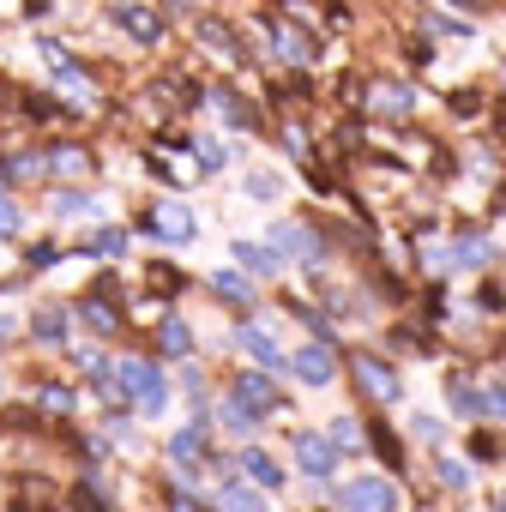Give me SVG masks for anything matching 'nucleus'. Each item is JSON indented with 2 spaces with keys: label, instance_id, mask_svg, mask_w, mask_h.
<instances>
[{
  "label": "nucleus",
  "instance_id": "f257e3e1",
  "mask_svg": "<svg viewBox=\"0 0 506 512\" xmlns=\"http://www.w3.org/2000/svg\"><path fill=\"white\" fill-rule=\"evenodd\" d=\"M115 374H121V392H127V398H139V404H145L151 416L163 410V398H169V386H163V368H157V362H145V356H133V362H121Z\"/></svg>",
  "mask_w": 506,
  "mask_h": 512
},
{
  "label": "nucleus",
  "instance_id": "f03ea898",
  "mask_svg": "<svg viewBox=\"0 0 506 512\" xmlns=\"http://www.w3.org/2000/svg\"><path fill=\"white\" fill-rule=\"evenodd\" d=\"M398 506V488L386 476H356L338 488V512H392Z\"/></svg>",
  "mask_w": 506,
  "mask_h": 512
},
{
  "label": "nucleus",
  "instance_id": "7ed1b4c3",
  "mask_svg": "<svg viewBox=\"0 0 506 512\" xmlns=\"http://www.w3.org/2000/svg\"><path fill=\"white\" fill-rule=\"evenodd\" d=\"M193 229H199V223H193V211H187L181 199H157V205H151V235H157V241L181 247V241H193Z\"/></svg>",
  "mask_w": 506,
  "mask_h": 512
},
{
  "label": "nucleus",
  "instance_id": "20e7f679",
  "mask_svg": "<svg viewBox=\"0 0 506 512\" xmlns=\"http://www.w3.org/2000/svg\"><path fill=\"white\" fill-rule=\"evenodd\" d=\"M290 368H296L302 386H332V374H338V362H332L326 344H302V350L290 356Z\"/></svg>",
  "mask_w": 506,
  "mask_h": 512
},
{
  "label": "nucleus",
  "instance_id": "39448f33",
  "mask_svg": "<svg viewBox=\"0 0 506 512\" xmlns=\"http://www.w3.org/2000/svg\"><path fill=\"white\" fill-rule=\"evenodd\" d=\"M356 380H362V392H368V398H380V404H398V392H404V386H398V374H392L380 356H356Z\"/></svg>",
  "mask_w": 506,
  "mask_h": 512
},
{
  "label": "nucleus",
  "instance_id": "423d86ee",
  "mask_svg": "<svg viewBox=\"0 0 506 512\" xmlns=\"http://www.w3.org/2000/svg\"><path fill=\"white\" fill-rule=\"evenodd\" d=\"M332 464H338L332 440H320V434H296V470H302V476L326 482V476H332Z\"/></svg>",
  "mask_w": 506,
  "mask_h": 512
},
{
  "label": "nucleus",
  "instance_id": "0eeeda50",
  "mask_svg": "<svg viewBox=\"0 0 506 512\" xmlns=\"http://www.w3.org/2000/svg\"><path fill=\"white\" fill-rule=\"evenodd\" d=\"M272 247L278 253H302V260H320V235L308 223H272Z\"/></svg>",
  "mask_w": 506,
  "mask_h": 512
},
{
  "label": "nucleus",
  "instance_id": "6e6552de",
  "mask_svg": "<svg viewBox=\"0 0 506 512\" xmlns=\"http://www.w3.org/2000/svg\"><path fill=\"white\" fill-rule=\"evenodd\" d=\"M235 398H241L247 410H260V416L278 410V386H272L266 374H241V380H235Z\"/></svg>",
  "mask_w": 506,
  "mask_h": 512
},
{
  "label": "nucleus",
  "instance_id": "1a4fd4ad",
  "mask_svg": "<svg viewBox=\"0 0 506 512\" xmlns=\"http://www.w3.org/2000/svg\"><path fill=\"white\" fill-rule=\"evenodd\" d=\"M115 25H127L139 43H157V37H163V19H157V13H145V7H127V0L115 7Z\"/></svg>",
  "mask_w": 506,
  "mask_h": 512
},
{
  "label": "nucleus",
  "instance_id": "9d476101",
  "mask_svg": "<svg viewBox=\"0 0 506 512\" xmlns=\"http://www.w3.org/2000/svg\"><path fill=\"white\" fill-rule=\"evenodd\" d=\"M235 338H241V350H247L253 362H284V356H278V338H272V320H266V326H241Z\"/></svg>",
  "mask_w": 506,
  "mask_h": 512
},
{
  "label": "nucleus",
  "instance_id": "9b49d317",
  "mask_svg": "<svg viewBox=\"0 0 506 512\" xmlns=\"http://www.w3.org/2000/svg\"><path fill=\"white\" fill-rule=\"evenodd\" d=\"M241 470H247L253 482H260V488H278V482H284V470H278V458H266L260 446H247V452H241Z\"/></svg>",
  "mask_w": 506,
  "mask_h": 512
},
{
  "label": "nucleus",
  "instance_id": "f8f14e48",
  "mask_svg": "<svg viewBox=\"0 0 506 512\" xmlns=\"http://www.w3.org/2000/svg\"><path fill=\"white\" fill-rule=\"evenodd\" d=\"M31 332H37V344H67V308H43L37 320H31Z\"/></svg>",
  "mask_w": 506,
  "mask_h": 512
},
{
  "label": "nucleus",
  "instance_id": "ddd939ff",
  "mask_svg": "<svg viewBox=\"0 0 506 512\" xmlns=\"http://www.w3.org/2000/svg\"><path fill=\"white\" fill-rule=\"evenodd\" d=\"M217 512H266V500L253 494V488H241V482H223V494H217Z\"/></svg>",
  "mask_w": 506,
  "mask_h": 512
},
{
  "label": "nucleus",
  "instance_id": "4468645a",
  "mask_svg": "<svg viewBox=\"0 0 506 512\" xmlns=\"http://www.w3.org/2000/svg\"><path fill=\"white\" fill-rule=\"evenodd\" d=\"M211 290H217L223 302H235V308H247V302H253V284H247L241 272H211Z\"/></svg>",
  "mask_w": 506,
  "mask_h": 512
},
{
  "label": "nucleus",
  "instance_id": "2eb2a0df",
  "mask_svg": "<svg viewBox=\"0 0 506 512\" xmlns=\"http://www.w3.org/2000/svg\"><path fill=\"white\" fill-rule=\"evenodd\" d=\"M223 428L241 434V440H253V428H260V410H247L241 398H229V404H223Z\"/></svg>",
  "mask_w": 506,
  "mask_h": 512
},
{
  "label": "nucleus",
  "instance_id": "dca6fc26",
  "mask_svg": "<svg viewBox=\"0 0 506 512\" xmlns=\"http://www.w3.org/2000/svg\"><path fill=\"white\" fill-rule=\"evenodd\" d=\"M235 260H241L247 272H260V278H278V253H266V247H247V241H235Z\"/></svg>",
  "mask_w": 506,
  "mask_h": 512
},
{
  "label": "nucleus",
  "instance_id": "f3484780",
  "mask_svg": "<svg viewBox=\"0 0 506 512\" xmlns=\"http://www.w3.org/2000/svg\"><path fill=\"white\" fill-rule=\"evenodd\" d=\"M410 103H416L410 85H380L374 91V109H386V115H410Z\"/></svg>",
  "mask_w": 506,
  "mask_h": 512
},
{
  "label": "nucleus",
  "instance_id": "a211bd4d",
  "mask_svg": "<svg viewBox=\"0 0 506 512\" xmlns=\"http://www.w3.org/2000/svg\"><path fill=\"white\" fill-rule=\"evenodd\" d=\"M79 314H85V326H91V332H97V338H109V332H115V326H121V314H115V308H109V302H85V308H79Z\"/></svg>",
  "mask_w": 506,
  "mask_h": 512
},
{
  "label": "nucleus",
  "instance_id": "6ab92c4d",
  "mask_svg": "<svg viewBox=\"0 0 506 512\" xmlns=\"http://www.w3.org/2000/svg\"><path fill=\"white\" fill-rule=\"evenodd\" d=\"M362 422L356 416H332V446H344V452H362Z\"/></svg>",
  "mask_w": 506,
  "mask_h": 512
},
{
  "label": "nucleus",
  "instance_id": "aec40b11",
  "mask_svg": "<svg viewBox=\"0 0 506 512\" xmlns=\"http://www.w3.org/2000/svg\"><path fill=\"white\" fill-rule=\"evenodd\" d=\"M169 452H175L181 464H187V458H205V422H199V428H181V434L169 440Z\"/></svg>",
  "mask_w": 506,
  "mask_h": 512
},
{
  "label": "nucleus",
  "instance_id": "412c9836",
  "mask_svg": "<svg viewBox=\"0 0 506 512\" xmlns=\"http://www.w3.org/2000/svg\"><path fill=\"white\" fill-rule=\"evenodd\" d=\"M272 37H278V55L284 61H314V43L302 31H272Z\"/></svg>",
  "mask_w": 506,
  "mask_h": 512
},
{
  "label": "nucleus",
  "instance_id": "4be33fe9",
  "mask_svg": "<svg viewBox=\"0 0 506 512\" xmlns=\"http://www.w3.org/2000/svg\"><path fill=\"white\" fill-rule=\"evenodd\" d=\"M49 169H55V175H85V169H91V157H85L79 145H61V151L49 157Z\"/></svg>",
  "mask_w": 506,
  "mask_h": 512
},
{
  "label": "nucleus",
  "instance_id": "5701e85b",
  "mask_svg": "<svg viewBox=\"0 0 506 512\" xmlns=\"http://www.w3.org/2000/svg\"><path fill=\"white\" fill-rule=\"evenodd\" d=\"M157 344H163L169 356H187V350H193V332H187L181 320H163V332H157Z\"/></svg>",
  "mask_w": 506,
  "mask_h": 512
},
{
  "label": "nucleus",
  "instance_id": "b1692460",
  "mask_svg": "<svg viewBox=\"0 0 506 512\" xmlns=\"http://www.w3.org/2000/svg\"><path fill=\"white\" fill-rule=\"evenodd\" d=\"M91 253H97V260H121V253H127V235H121V229H97V235H91Z\"/></svg>",
  "mask_w": 506,
  "mask_h": 512
},
{
  "label": "nucleus",
  "instance_id": "393cba45",
  "mask_svg": "<svg viewBox=\"0 0 506 512\" xmlns=\"http://www.w3.org/2000/svg\"><path fill=\"white\" fill-rule=\"evenodd\" d=\"M458 260H464V266H494V241H482V235H464Z\"/></svg>",
  "mask_w": 506,
  "mask_h": 512
},
{
  "label": "nucleus",
  "instance_id": "a878e982",
  "mask_svg": "<svg viewBox=\"0 0 506 512\" xmlns=\"http://www.w3.org/2000/svg\"><path fill=\"white\" fill-rule=\"evenodd\" d=\"M49 211L79 217V211H97V199H91V193H55V199H49Z\"/></svg>",
  "mask_w": 506,
  "mask_h": 512
},
{
  "label": "nucleus",
  "instance_id": "bb28decb",
  "mask_svg": "<svg viewBox=\"0 0 506 512\" xmlns=\"http://www.w3.org/2000/svg\"><path fill=\"white\" fill-rule=\"evenodd\" d=\"M199 37H205V49H211V55H235V43H229V31H223V25H211V19H205V25H199Z\"/></svg>",
  "mask_w": 506,
  "mask_h": 512
},
{
  "label": "nucleus",
  "instance_id": "cd10ccee",
  "mask_svg": "<svg viewBox=\"0 0 506 512\" xmlns=\"http://www.w3.org/2000/svg\"><path fill=\"white\" fill-rule=\"evenodd\" d=\"M247 199H278V175H272V169L247 175Z\"/></svg>",
  "mask_w": 506,
  "mask_h": 512
},
{
  "label": "nucleus",
  "instance_id": "c85d7f7f",
  "mask_svg": "<svg viewBox=\"0 0 506 512\" xmlns=\"http://www.w3.org/2000/svg\"><path fill=\"white\" fill-rule=\"evenodd\" d=\"M19 229H25V217H19V205H13V199H0V241H13Z\"/></svg>",
  "mask_w": 506,
  "mask_h": 512
},
{
  "label": "nucleus",
  "instance_id": "c756f323",
  "mask_svg": "<svg viewBox=\"0 0 506 512\" xmlns=\"http://www.w3.org/2000/svg\"><path fill=\"white\" fill-rule=\"evenodd\" d=\"M440 482H446V488H470V464L446 458V464H440Z\"/></svg>",
  "mask_w": 506,
  "mask_h": 512
},
{
  "label": "nucleus",
  "instance_id": "7c9ffc66",
  "mask_svg": "<svg viewBox=\"0 0 506 512\" xmlns=\"http://www.w3.org/2000/svg\"><path fill=\"white\" fill-rule=\"evenodd\" d=\"M193 157H199V169H217V163H223V145H217V139H199Z\"/></svg>",
  "mask_w": 506,
  "mask_h": 512
},
{
  "label": "nucleus",
  "instance_id": "2f4dec72",
  "mask_svg": "<svg viewBox=\"0 0 506 512\" xmlns=\"http://www.w3.org/2000/svg\"><path fill=\"white\" fill-rule=\"evenodd\" d=\"M43 410H61V416H67V410H73V392H67V386H43Z\"/></svg>",
  "mask_w": 506,
  "mask_h": 512
},
{
  "label": "nucleus",
  "instance_id": "473e14b6",
  "mask_svg": "<svg viewBox=\"0 0 506 512\" xmlns=\"http://www.w3.org/2000/svg\"><path fill=\"white\" fill-rule=\"evenodd\" d=\"M482 410H488V416H506V392H500V386H488V392H482Z\"/></svg>",
  "mask_w": 506,
  "mask_h": 512
},
{
  "label": "nucleus",
  "instance_id": "72a5a7b5",
  "mask_svg": "<svg viewBox=\"0 0 506 512\" xmlns=\"http://www.w3.org/2000/svg\"><path fill=\"white\" fill-rule=\"evenodd\" d=\"M169 512H205V506H199V500H187V494H175V500H169Z\"/></svg>",
  "mask_w": 506,
  "mask_h": 512
},
{
  "label": "nucleus",
  "instance_id": "f704fd0d",
  "mask_svg": "<svg viewBox=\"0 0 506 512\" xmlns=\"http://www.w3.org/2000/svg\"><path fill=\"white\" fill-rule=\"evenodd\" d=\"M500 512H506V506H500Z\"/></svg>",
  "mask_w": 506,
  "mask_h": 512
}]
</instances>
